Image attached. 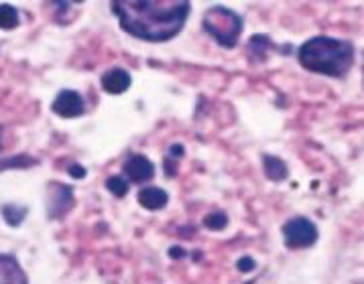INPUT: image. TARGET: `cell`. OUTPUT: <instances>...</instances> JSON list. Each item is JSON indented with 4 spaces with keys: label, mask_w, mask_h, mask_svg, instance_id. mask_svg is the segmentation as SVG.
Here are the masks:
<instances>
[{
    "label": "cell",
    "mask_w": 364,
    "mask_h": 284,
    "mask_svg": "<svg viewBox=\"0 0 364 284\" xmlns=\"http://www.w3.org/2000/svg\"><path fill=\"white\" fill-rule=\"evenodd\" d=\"M169 256H183V250H179V248H171V250H169Z\"/></svg>",
    "instance_id": "ffe728a7"
},
{
    "label": "cell",
    "mask_w": 364,
    "mask_h": 284,
    "mask_svg": "<svg viewBox=\"0 0 364 284\" xmlns=\"http://www.w3.org/2000/svg\"><path fill=\"white\" fill-rule=\"evenodd\" d=\"M202 27L214 41L218 43L220 47L234 49L240 33H242L245 23H242V16L234 13L232 9L216 4V6H210L204 13Z\"/></svg>",
    "instance_id": "3957f363"
},
{
    "label": "cell",
    "mask_w": 364,
    "mask_h": 284,
    "mask_svg": "<svg viewBox=\"0 0 364 284\" xmlns=\"http://www.w3.org/2000/svg\"><path fill=\"white\" fill-rule=\"evenodd\" d=\"M262 169H264L267 179H271V181H275V183L285 181V179H287V175H289L287 165H285L279 156H273V155L262 156Z\"/></svg>",
    "instance_id": "8fae6325"
},
{
    "label": "cell",
    "mask_w": 364,
    "mask_h": 284,
    "mask_svg": "<svg viewBox=\"0 0 364 284\" xmlns=\"http://www.w3.org/2000/svg\"><path fill=\"white\" fill-rule=\"evenodd\" d=\"M0 284H29L15 256L0 254Z\"/></svg>",
    "instance_id": "ba28073f"
},
{
    "label": "cell",
    "mask_w": 364,
    "mask_h": 284,
    "mask_svg": "<svg viewBox=\"0 0 364 284\" xmlns=\"http://www.w3.org/2000/svg\"><path fill=\"white\" fill-rule=\"evenodd\" d=\"M49 217H63L73 207V189L70 185H49Z\"/></svg>",
    "instance_id": "8992f818"
},
{
    "label": "cell",
    "mask_w": 364,
    "mask_h": 284,
    "mask_svg": "<svg viewBox=\"0 0 364 284\" xmlns=\"http://www.w3.org/2000/svg\"><path fill=\"white\" fill-rule=\"evenodd\" d=\"M245 284H255V280H250V283H245Z\"/></svg>",
    "instance_id": "44dd1931"
},
{
    "label": "cell",
    "mask_w": 364,
    "mask_h": 284,
    "mask_svg": "<svg viewBox=\"0 0 364 284\" xmlns=\"http://www.w3.org/2000/svg\"><path fill=\"white\" fill-rule=\"evenodd\" d=\"M106 187H108V191L112 193V195H117V197H124L127 193H129V183H127V179H122V177H108V181H106Z\"/></svg>",
    "instance_id": "2e32d148"
},
{
    "label": "cell",
    "mask_w": 364,
    "mask_h": 284,
    "mask_svg": "<svg viewBox=\"0 0 364 284\" xmlns=\"http://www.w3.org/2000/svg\"><path fill=\"white\" fill-rule=\"evenodd\" d=\"M271 47H273V43H271V39L267 35H255L248 41V53H250V57L255 61H262Z\"/></svg>",
    "instance_id": "7c38bea8"
},
{
    "label": "cell",
    "mask_w": 364,
    "mask_h": 284,
    "mask_svg": "<svg viewBox=\"0 0 364 284\" xmlns=\"http://www.w3.org/2000/svg\"><path fill=\"white\" fill-rule=\"evenodd\" d=\"M68 173H70L72 177H75V179H84V177H86V169L80 167V165H72V167L68 169Z\"/></svg>",
    "instance_id": "d6986e66"
},
{
    "label": "cell",
    "mask_w": 364,
    "mask_h": 284,
    "mask_svg": "<svg viewBox=\"0 0 364 284\" xmlns=\"http://www.w3.org/2000/svg\"><path fill=\"white\" fill-rule=\"evenodd\" d=\"M283 236H285V244L291 250H304V248H311L318 241V227L311 219L307 217H293L285 226H283Z\"/></svg>",
    "instance_id": "277c9868"
},
{
    "label": "cell",
    "mask_w": 364,
    "mask_h": 284,
    "mask_svg": "<svg viewBox=\"0 0 364 284\" xmlns=\"http://www.w3.org/2000/svg\"><path fill=\"white\" fill-rule=\"evenodd\" d=\"M204 226L214 229V231H220V229L228 226V215L224 212H212L204 217Z\"/></svg>",
    "instance_id": "9a60e30c"
},
{
    "label": "cell",
    "mask_w": 364,
    "mask_h": 284,
    "mask_svg": "<svg viewBox=\"0 0 364 284\" xmlns=\"http://www.w3.org/2000/svg\"><path fill=\"white\" fill-rule=\"evenodd\" d=\"M27 156H15V158H9V160H2L0 163V170L2 169H9V167H31L29 163H21V160H25Z\"/></svg>",
    "instance_id": "e0dca14e"
},
{
    "label": "cell",
    "mask_w": 364,
    "mask_h": 284,
    "mask_svg": "<svg viewBox=\"0 0 364 284\" xmlns=\"http://www.w3.org/2000/svg\"><path fill=\"white\" fill-rule=\"evenodd\" d=\"M112 13L134 39L165 43L186 27L191 4L186 0H118L112 2Z\"/></svg>",
    "instance_id": "6da1fadb"
},
{
    "label": "cell",
    "mask_w": 364,
    "mask_h": 284,
    "mask_svg": "<svg viewBox=\"0 0 364 284\" xmlns=\"http://www.w3.org/2000/svg\"><path fill=\"white\" fill-rule=\"evenodd\" d=\"M2 217L6 219L9 226H21V222L27 217V207H18V205H4L2 207Z\"/></svg>",
    "instance_id": "5bb4252c"
},
{
    "label": "cell",
    "mask_w": 364,
    "mask_h": 284,
    "mask_svg": "<svg viewBox=\"0 0 364 284\" xmlns=\"http://www.w3.org/2000/svg\"><path fill=\"white\" fill-rule=\"evenodd\" d=\"M51 110L61 118H77L86 112V102L75 89H61L51 104Z\"/></svg>",
    "instance_id": "5b68a950"
},
{
    "label": "cell",
    "mask_w": 364,
    "mask_h": 284,
    "mask_svg": "<svg viewBox=\"0 0 364 284\" xmlns=\"http://www.w3.org/2000/svg\"><path fill=\"white\" fill-rule=\"evenodd\" d=\"M169 201V195L167 191H163L159 187H145L139 191V203L149 209V212H157V209H163Z\"/></svg>",
    "instance_id": "30bf717a"
},
{
    "label": "cell",
    "mask_w": 364,
    "mask_h": 284,
    "mask_svg": "<svg viewBox=\"0 0 364 284\" xmlns=\"http://www.w3.org/2000/svg\"><path fill=\"white\" fill-rule=\"evenodd\" d=\"M236 266H238V270H240V272H250V270H255V266H257V264H255V260H252V258H248L247 256V258H240Z\"/></svg>",
    "instance_id": "ac0fdd59"
},
{
    "label": "cell",
    "mask_w": 364,
    "mask_h": 284,
    "mask_svg": "<svg viewBox=\"0 0 364 284\" xmlns=\"http://www.w3.org/2000/svg\"><path fill=\"white\" fill-rule=\"evenodd\" d=\"M129 87H131V73L127 70L117 67V70L106 71L102 75V89L106 94L118 96V94H124Z\"/></svg>",
    "instance_id": "9c48e42d"
},
{
    "label": "cell",
    "mask_w": 364,
    "mask_h": 284,
    "mask_svg": "<svg viewBox=\"0 0 364 284\" xmlns=\"http://www.w3.org/2000/svg\"><path fill=\"white\" fill-rule=\"evenodd\" d=\"M297 59L311 73H320L328 77H344L354 65L356 51L350 41L320 35L307 39L297 49Z\"/></svg>",
    "instance_id": "7a4b0ae2"
},
{
    "label": "cell",
    "mask_w": 364,
    "mask_h": 284,
    "mask_svg": "<svg viewBox=\"0 0 364 284\" xmlns=\"http://www.w3.org/2000/svg\"><path fill=\"white\" fill-rule=\"evenodd\" d=\"M21 16L13 4H0V28L11 31V28L18 27Z\"/></svg>",
    "instance_id": "4fadbf2b"
},
{
    "label": "cell",
    "mask_w": 364,
    "mask_h": 284,
    "mask_svg": "<svg viewBox=\"0 0 364 284\" xmlns=\"http://www.w3.org/2000/svg\"><path fill=\"white\" fill-rule=\"evenodd\" d=\"M124 173L132 183H146L155 177V165L145 155H132L124 163Z\"/></svg>",
    "instance_id": "52a82bcc"
}]
</instances>
